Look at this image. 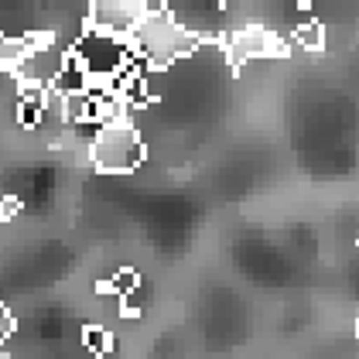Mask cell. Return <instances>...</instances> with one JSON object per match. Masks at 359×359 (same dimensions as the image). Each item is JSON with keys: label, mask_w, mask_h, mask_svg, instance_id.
<instances>
[{"label": "cell", "mask_w": 359, "mask_h": 359, "mask_svg": "<svg viewBox=\"0 0 359 359\" xmlns=\"http://www.w3.org/2000/svg\"><path fill=\"white\" fill-rule=\"evenodd\" d=\"M198 34L189 31L185 25H178L168 11H147V18L140 21L137 28L130 31V48H134V55L151 69V72H158V69H168V65H175L178 58L192 55L195 48H198Z\"/></svg>", "instance_id": "obj_1"}, {"label": "cell", "mask_w": 359, "mask_h": 359, "mask_svg": "<svg viewBox=\"0 0 359 359\" xmlns=\"http://www.w3.org/2000/svg\"><path fill=\"white\" fill-rule=\"evenodd\" d=\"M65 123H93V93L89 89L65 93Z\"/></svg>", "instance_id": "obj_7"}, {"label": "cell", "mask_w": 359, "mask_h": 359, "mask_svg": "<svg viewBox=\"0 0 359 359\" xmlns=\"http://www.w3.org/2000/svg\"><path fill=\"white\" fill-rule=\"evenodd\" d=\"M65 62H69V48H62V45L52 41V45L31 48L11 76L18 79V86H41V89H48L62 76Z\"/></svg>", "instance_id": "obj_5"}, {"label": "cell", "mask_w": 359, "mask_h": 359, "mask_svg": "<svg viewBox=\"0 0 359 359\" xmlns=\"http://www.w3.org/2000/svg\"><path fill=\"white\" fill-rule=\"evenodd\" d=\"M45 93L41 86H18V123L25 130H38L41 113H45Z\"/></svg>", "instance_id": "obj_6"}, {"label": "cell", "mask_w": 359, "mask_h": 359, "mask_svg": "<svg viewBox=\"0 0 359 359\" xmlns=\"http://www.w3.org/2000/svg\"><path fill=\"white\" fill-rule=\"evenodd\" d=\"M25 55H28V41H25V38L0 34V69H4V72H14Z\"/></svg>", "instance_id": "obj_9"}, {"label": "cell", "mask_w": 359, "mask_h": 359, "mask_svg": "<svg viewBox=\"0 0 359 359\" xmlns=\"http://www.w3.org/2000/svg\"><path fill=\"white\" fill-rule=\"evenodd\" d=\"M83 346L89 353H96V356H107V353H113V335L103 329V325H86Z\"/></svg>", "instance_id": "obj_10"}, {"label": "cell", "mask_w": 359, "mask_h": 359, "mask_svg": "<svg viewBox=\"0 0 359 359\" xmlns=\"http://www.w3.org/2000/svg\"><path fill=\"white\" fill-rule=\"evenodd\" d=\"M287 55V45L284 38H277L271 28L264 25H247V28L233 31L229 41H226V58L233 69H243L253 58H284Z\"/></svg>", "instance_id": "obj_3"}, {"label": "cell", "mask_w": 359, "mask_h": 359, "mask_svg": "<svg viewBox=\"0 0 359 359\" xmlns=\"http://www.w3.org/2000/svg\"><path fill=\"white\" fill-rule=\"evenodd\" d=\"M14 329H18L14 315H11V311L0 304V342H4V339H11V335H14Z\"/></svg>", "instance_id": "obj_12"}, {"label": "cell", "mask_w": 359, "mask_h": 359, "mask_svg": "<svg viewBox=\"0 0 359 359\" xmlns=\"http://www.w3.org/2000/svg\"><path fill=\"white\" fill-rule=\"evenodd\" d=\"M147 11H154L147 0H89V28L130 38V31L147 18Z\"/></svg>", "instance_id": "obj_4"}, {"label": "cell", "mask_w": 359, "mask_h": 359, "mask_svg": "<svg viewBox=\"0 0 359 359\" xmlns=\"http://www.w3.org/2000/svg\"><path fill=\"white\" fill-rule=\"evenodd\" d=\"M21 212V198L18 195H7V198H0V222H11L14 216Z\"/></svg>", "instance_id": "obj_11"}, {"label": "cell", "mask_w": 359, "mask_h": 359, "mask_svg": "<svg viewBox=\"0 0 359 359\" xmlns=\"http://www.w3.org/2000/svg\"><path fill=\"white\" fill-rule=\"evenodd\" d=\"M291 41L304 52H322L325 48V25L322 21H302L291 34Z\"/></svg>", "instance_id": "obj_8"}, {"label": "cell", "mask_w": 359, "mask_h": 359, "mask_svg": "<svg viewBox=\"0 0 359 359\" xmlns=\"http://www.w3.org/2000/svg\"><path fill=\"white\" fill-rule=\"evenodd\" d=\"M144 154H147L144 140H140L137 127L130 123L127 113L96 123L93 140H89V158H93L96 171H103V175H130V171L140 168Z\"/></svg>", "instance_id": "obj_2"}]
</instances>
